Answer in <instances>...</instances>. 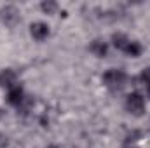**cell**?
Wrapping results in <instances>:
<instances>
[{"instance_id": "52a82bcc", "label": "cell", "mask_w": 150, "mask_h": 148, "mask_svg": "<svg viewBox=\"0 0 150 148\" xmlns=\"http://www.w3.org/2000/svg\"><path fill=\"white\" fill-rule=\"evenodd\" d=\"M91 52L96 56V58H105L107 54H108V42H105V40H101V38H96V40H93L91 42Z\"/></svg>"}, {"instance_id": "7a4b0ae2", "label": "cell", "mask_w": 150, "mask_h": 148, "mask_svg": "<svg viewBox=\"0 0 150 148\" xmlns=\"http://www.w3.org/2000/svg\"><path fill=\"white\" fill-rule=\"evenodd\" d=\"M145 108H147V103H145V98L140 92L127 94V98H126V110L129 111L131 115L140 117V115L145 113Z\"/></svg>"}, {"instance_id": "6da1fadb", "label": "cell", "mask_w": 150, "mask_h": 148, "mask_svg": "<svg viewBox=\"0 0 150 148\" xmlns=\"http://www.w3.org/2000/svg\"><path fill=\"white\" fill-rule=\"evenodd\" d=\"M101 80H103V85L107 89H110V91H120L126 85L127 75H126L124 70H120V68H110V70H107L103 73Z\"/></svg>"}, {"instance_id": "277c9868", "label": "cell", "mask_w": 150, "mask_h": 148, "mask_svg": "<svg viewBox=\"0 0 150 148\" xmlns=\"http://www.w3.org/2000/svg\"><path fill=\"white\" fill-rule=\"evenodd\" d=\"M30 35L35 38V40L42 42V40H45V38L51 35V28H49L47 23H44V21H37V23H33V25L30 26Z\"/></svg>"}, {"instance_id": "5bb4252c", "label": "cell", "mask_w": 150, "mask_h": 148, "mask_svg": "<svg viewBox=\"0 0 150 148\" xmlns=\"http://www.w3.org/2000/svg\"><path fill=\"white\" fill-rule=\"evenodd\" d=\"M2 115H4V111H2V110H0V117H2Z\"/></svg>"}, {"instance_id": "9c48e42d", "label": "cell", "mask_w": 150, "mask_h": 148, "mask_svg": "<svg viewBox=\"0 0 150 148\" xmlns=\"http://www.w3.org/2000/svg\"><path fill=\"white\" fill-rule=\"evenodd\" d=\"M142 52H143V47H142V44L136 42V40H131L129 45H127V49L124 51V54H127L129 58H140Z\"/></svg>"}, {"instance_id": "9a60e30c", "label": "cell", "mask_w": 150, "mask_h": 148, "mask_svg": "<svg viewBox=\"0 0 150 148\" xmlns=\"http://www.w3.org/2000/svg\"><path fill=\"white\" fill-rule=\"evenodd\" d=\"M51 148H56V147H51Z\"/></svg>"}, {"instance_id": "4fadbf2b", "label": "cell", "mask_w": 150, "mask_h": 148, "mask_svg": "<svg viewBox=\"0 0 150 148\" xmlns=\"http://www.w3.org/2000/svg\"><path fill=\"white\" fill-rule=\"evenodd\" d=\"M147 96H149V98H150V87H149V89H147Z\"/></svg>"}, {"instance_id": "ba28073f", "label": "cell", "mask_w": 150, "mask_h": 148, "mask_svg": "<svg viewBox=\"0 0 150 148\" xmlns=\"http://www.w3.org/2000/svg\"><path fill=\"white\" fill-rule=\"evenodd\" d=\"M129 42H131V38L127 37V35H124V33H113L112 35V45L115 49H119L120 52H124L127 49Z\"/></svg>"}, {"instance_id": "3957f363", "label": "cell", "mask_w": 150, "mask_h": 148, "mask_svg": "<svg viewBox=\"0 0 150 148\" xmlns=\"http://www.w3.org/2000/svg\"><path fill=\"white\" fill-rule=\"evenodd\" d=\"M25 99H26V94H25V89H23L19 84H18L16 87H12V89L7 91V103H9L11 106L19 108V106L25 103Z\"/></svg>"}, {"instance_id": "30bf717a", "label": "cell", "mask_w": 150, "mask_h": 148, "mask_svg": "<svg viewBox=\"0 0 150 148\" xmlns=\"http://www.w3.org/2000/svg\"><path fill=\"white\" fill-rule=\"evenodd\" d=\"M140 82L149 89L150 87V66H147L145 70H142V73H140Z\"/></svg>"}, {"instance_id": "8992f818", "label": "cell", "mask_w": 150, "mask_h": 148, "mask_svg": "<svg viewBox=\"0 0 150 148\" xmlns=\"http://www.w3.org/2000/svg\"><path fill=\"white\" fill-rule=\"evenodd\" d=\"M0 18L4 19V23L14 25V23L19 19V11H18L16 7H12V5H7V7H4V9L0 11Z\"/></svg>"}, {"instance_id": "8fae6325", "label": "cell", "mask_w": 150, "mask_h": 148, "mask_svg": "<svg viewBox=\"0 0 150 148\" xmlns=\"http://www.w3.org/2000/svg\"><path fill=\"white\" fill-rule=\"evenodd\" d=\"M40 7H42V11H44V12H47V14H52V12L58 9V4H56V2H44Z\"/></svg>"}, {"instance_id": "7c38bea8", "label": "cell", "mask_w": 150, "mask_h": 148, "mask_svg": "<svg viewBox=\"0 0 150 148\" xmlns=\"http://www.w3.org/2000/svg\"><path fill=\"white\" fill-rule=\"evenodd\" d=\"M7 145H9V141H7V136L0 134V148H7Z\"/></svg>"}, {"instance_id": "5b68a950", "label": "cell", "mask_w": 150, "mask_h": 148, "mask_svg": "<svg viewBox=\"0 0 150 148\" xmlns=\"http://www.w3.org/2000/svg\"><path fill=\"white\" fill-rule=\"evenodd\" d=\"M16 85H18V75H16V72L11 70V68H4L0 72V87L9 91V89H12Z\"/></svg>"}]
</instances>
